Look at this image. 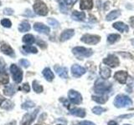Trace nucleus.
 <instances>
[{
  "instance_id": "obj_1",
  "label": "nucleus",
  "mask_w": 134,
  "mask_h": 125,
  "mask_svg": "<svg viewBox=\"0 0 134 125\" xmlns=\"http://www.w3.org/2000/svg\"><path fill=\"white\" fill-rule=\"evenodd\" d=\"M114 104L116 108H125L132 104V99L124 94H118L114 100Z\"/></svg>"
},
{
  "instance_id": "obj_2",
  "label": "nucleus",
  "mask_w": 134,
  "mask_h": 125,
  "mask_svg": "<svg viewBox=\"0 0 134 125\" xmlns=\"http://www.w3.org/2000/svg\"><path fill=\"white\" fill-rule=\"evenodd\" d=\"M72 53L78 59H83L84 58H89L93 54L91 49L84 47H75L72 49Z\"/></svg>"
},
{
  "instance_id": "obj_3",
  "label": "nucleus",
  "mask_w": 134,
  "mask_h": 125,
  "mask_svg": "<svg viewBox=\"0 0 134 125\" xmlns=\"http://www.w3.org/2000/svg\"><path fill=\"white\" fill-rule=\"evenodd\" d=\"M111 84L108 83L106 82H102L100 80H97L95 84L94 87V90L96 93L100 94V95H103L107 92H109V90L111 89Z\"/></svg>"
},
{
  "instance_id": "obj_4",
  "label": "nucleus",
  "mask_w": 134,
  "mask_h": 125,
  "mask_svg": "<svg viewBox=\"0 0 134 125\" xmlns=\"http://www.w3.org/2000/svg\"><path fill=\"white\" fill-rule=\"evenodd\" d=\"M34 10H35V14L40 16H45L48 14V8L46 4L40 1V0H37L34 4Z\"/></svg>"
},
{
  "instance_id": "obj_5",
  "label": "nucleus",
  "mask_w": 134,
  "mask_h": 125,
  "mask_svg": "<svg viewBox=\"0 0 134 125\" xmlns=\"http://www.w3.org/2000/svg\"><path fill=\"white\" fill-rule=\"evenodd\" d=\"M10 72L12 73V76L14 80L17 83H19L21 81H22L23 78V72L18 66L15 64H12L10 67Z\"/></svg>"
},
{
  "instance_id": "obj_6",
  "label": "nucleus",
  "mask_w": 134,
  "mask_h": 125,
  "mask_svg": "<svg viewBox=\"0 0 134 125\" xmlns=\"http://www.w3.org/2000/svg\"><path fill=\"white\" fill-rule=\"evenodd\" d=\"M100 40V37L98 35H92V34H85L81 38V41L86 44L95 45L97 44Z\"/></svg>"
},
{
  "instance_id": "obj_7",
  "label": "nucleus",
  "mask_w": 134,
  "mask_h": 125,
  "mask_svg": "<svg viewBox=\"0 0 134 125\" xmlns=\"http://www.w3.org/2000/svg\"><path fill=\"white\" fill-rule=\"evenodd\" d=\"M68 98L70 99V101L71 103H73L75 104H80L82 102V96L81 94L77 91L75 90H70L68 93Z\"/></svg>"
},
{
  "instance_id": "obj_8",
  "label": "nucleus",
  "mask_w": 134,
  "mask_h": 125,
  "mask_svg": "<svg viewBox=\"0 0 134 125\" xmlns=\"http://www.w3.org/2000/svg\"><path fill=\"white\" fill-rule=\"evenodd\" d=\"M38 112H39V108H37L36 110L30 113V114H26L23 117V119L21 121V124L22 125H30L34 122V120L35 119Z\"/></svg>"
},
{
  "instance_id": "obj_9",
  "label": "nucleus",
  "mask_w": 134,
  "mask_h": 125,
  "mask_svg": "<svg viewBox=\"0 0 134 125\" xmlns=\"http://www.w3.org/2000/svg\"><path fill=\"white\" fill-rule=\"evenodd\" d=\"M103 64L109 67H111V68H115V67H117L119 65L120 63H119V59L115 55L110 54L107 58H106L103 60Z\"/></svg>"
},
{
  "instance_id": "obj_10",
  "label": "nucleus",
  "mask_w": 134,
  "mask_h": 125,
  "mask_svg": "<svg viewBox=\"0 0 134 125\" xmlns=\"http://www.w3.org/2000/svg\"><path fill=\"white\" fill-rule=\"evenodd\" d=\"M71 73L75 78H80L86 73V69L79 64H74L71 67Z\"/></svg>"
},
{
  "instance_id": "obj_11",
  "label": "nucleus",
  "mask_w": 134,
  "mask_h": 125,
  "mask_svg": "<svg viewBox=\"0 0 134 125\" xmlns=\"http://www.w3.org/2000/svg\"><path fill=\"white\" fill-rule=\"evenodd\" d=\"M128 77V73L126 71H117L114 74V78L116 80L118 81L121 84H124L127 82V79Z\"/></svg>"
},
{
  "instance_id": "obj_12",
  "label": "nucleus",
  "mask_w": 134,
  "mask_h": 125,
  "mask_svg": "<svg viewBox=\"0 0 134 125\" xmlns=\"http://www.w3.org/2000/svg\"><path fill=\"white\" fill-rule=\"evenodd\" d=\"M34 29L39 33H44V34H48L49 33V28L40 23H36L34 24Z\"/></svg>"
},
{
  "instance_id": "obj_13",
  "label": "nucleus",
  "mask_w": 134,
  "mask_h": 125,
  "mask_svg": "<svg viewBox=\"0 0 134 125\" xmlns=\"http://www.w3.org/2000/svg\"><path fill=\"white\" fill-rule=\"evenodd\" d=\"M54 70H55L56 73L60 76L61 78H64V79H66L68 78V70H67L66 68L65 67H60V66H54Z\"/></svg>"
},
{
  "instance_id": "obj_14",
  "label": "nucleus",
  "mask_w": 134,
  "mask_h": 125,
  "mask_svg": "<svg viewBox=\"0 0 134 125\" xmlns=\"http://www.w3.org/2000/svg\"><path fill=\"white\" fill-rule=\"evenodd\" d=\"M75 34V31L74 29H66L64 32L61 33L60 35V41L61 42H65L66 40H68L71 39Z\"/></svg>"
},
{
  "instance_id": "obj_15",
  "label": "nucleus",
  "mask_w": 134,
  "mask_h": 125,
  "mask_svg": "<svg viewBox=\"0 0 134 125\" xmlns=\"http://www.w3.org/2000/svg\"><path fill=\"white\" fill-rule=\"evenodd\" d=\"M100 77L104 79H107L111 77V70L108 67L105 65H100Z\"/></svg>"
},
{
  "instance_id": "obj_16",
  "label": "nucleus",
  "mask_w": 134,
  "mask_h": 125,
  "mask_svg": "<svg viewBox=\"0 0 134 125\" xmlns=\"http://www.w3.org/2000/svg\"><path fill=\"white\" fill-rule=\"evenodd\" d=\"M113 28H116V30H118L121 33H126L128 32L129 30V27L127 26V24H125L122 22H116L113 24Z\"/></svg>"
},
{
  "instance_id": "obj_17",
  "label": "nucleus",
  "mask_w": 134,
  "mask_h": 125,
  "mask_svg": "<svg viewBox=\"0 0 134 125\" xmlns=\"http://www.w3.org/2000/svg\"><path fill=\"white\" fill-rule=\"evenodd\" d=\"M70 114H72L75 117H80V118H84L86 116V111L84 108H75L73 109H70Z\"/></svg>"
},
{
  "instance_id": "obj_18",
  "label": "nucleus",
  "mask_w": 134,
  "mask_h": 125,
  "mask_svg": "<svg viewBox=\"0 0 134 125\" xmlns=\"http://www.w3.org/2000/svg\"><path fill=\"white\" fill-rule=\"evenodd\" d=\"M93 7V0H81V9H91Z\"/></svg>"
},
{
  "instance_id": "obj_19",
  "label": "nucleus",
  "mask_w": 134,
  "mask_h": 125,
  "mask_svg": "<svg viewBox=\"0 0 134 125\" xmlns=\"http://www.w3.org/2000/svg\"><path fill=\"white\" fill-rule=\"evenodd\" d=\"M42 73H43L44 75V77L45 78V79L47 81H52L54 78V75L53 73V72L51 70H50V68H45L44 70H43V72H42Z\"/></svg>"
},
{
  "instance_id": "obj_20",
  "label": "nucleus",
  "mask_w": 134,
  "mask_h": 125,
  "mask_svg": "<svg viewBox=\"0 0 134 125\" xmlns=\"http://www.w3.org/2000/svg\"><path fill=\"white\" fill-rule=\"evenodd\" d=\"M0 49H1V51H2L4 54H6V55L12 56L13 54H14V50L12 49V48H11L8 44L3 43V44L1 46V48H0Z\"/></svg>"
},
{
  "instance_id": "obj_21",
  "label": "nucleus",
  "mask_w": 134,
  "mask_h": 125,
  "mask_svg": "<svg viewBox=\"0 0 134 125\" xmlns=\"http://www.w3.org/2000/svg\"><path fill=\"white\" fill-rule=\"evenodd\" d=\"M72 18L75 20H77V21H82L84 20V18H86V14L85 12H77V11H75L73 12L72 14Z\"/></svg>"
},
{
  "instance_id": "obj_22",
  "label": "nucleus",
  "mask_w": 134,
  "mask_h": 125,
  "mask_svg": "<svg viewBox=\"0 0 134 125\" xmlns=\"http://www.w3.org/2000/svg\"><path fill=\"white\" fill-rule=\"evenodd\" d=\"M29 29H30V25L28 22H22L19 26V32L21 33H25V32H28L29 31Z\"/></svg>"
},
{
  "instance_id": "obj_23",
  "label": "nucleus",
  "mask_w": 134,
  "mask_h": 125,
  "mask_svg": "<svg viewBox=\"0 0 134 125\" xmlns=\"http://www.w3.org/2000/svg\"><path fill=\"white\" fill-rule=\"evenodd\" d=\"M120 14H121V12L118 10H113L107 16V20L111 21V20L115 19L116 18H118V17L120 16Z\"/></svg>"
},
{
  "instance_id": "obj_24",
  "label": "nucleus",
  "mask_w": 134,
  "mask_h": 125,
  "mask_svg": "<svg viewBox=\"0 0 134 125\" xmlns=\"http://www.w3.org/2000/svg\"><path fill=\"white\" fill-rule=\"evenodd\" d=\"M15 93V89L13 85H8L3 90V93L7 96H12Z\"/></svg>"
},
{
  "instance_id": "obj_25",
  "label": "nucleus",
  "mask_w": 134,
  "mask_h": 125,
  "mask_svg": "<svg viewBox=\"0 0 134 125\" xmlns=\"http://www.w3.org/2000/svg\"><path fill=\"white\" fill-rule=\"evenodd\" d=\"M35 37H34L32 34H26L23 37V42L27 44H31L35 43Z\"/></svg>"
},
{
  "instance_id": "obj_26",
  "label": "nucleus",
  "mask_w": 134,
  "mask_h": 125,
  "mask_svg": "<svg viewBox=\"0 0 134 125\" xmlns=\"http://www.w3.org/2000/svg\"><path fill=\"white\" fill-rule=\"evenodd\" d=\"M121 39V36L119 34H110L107 37V41L109 43H114L116 42H117Z\"/></svg>"
},
{
  "instance_id": "obj_27",
  "label": "nucleus",
  "mask_w": 134,
  "mask_h": 125,
  "mask_svg": "<svg viewBox=\"0 0 134 125\" xmlns=\"http://www.w3.org/2000/svg\"><path fill=\"white\" fill-rule=\"evenodd\" d=\"M8 80V75L6 73L0 72V84H7Z\"/></svg>"
},
{
  "instance_id": "obj_28",
  "label": "nucleus",
  "mask_w": 134,
  "mask_h": 125,
  "mask_svg": "<svg viewBox=\"0 0 134 125\" xmlns=\"http://www.w3.org/2000/svg\"><path fill=\"white\" fill-rule=\"evenodd\" d=\"M92 99L98 103H105L107 100V97H104V96H92Z\"/></svg>"
},
{
  "instance_id": "obj_29",
  "label": "nucleus",
  "mask_w": 134,
  "mask_h": 125,
  "mask_svg": "<svg viewBox=\"0 0 134 125\" xmlns=\"http://www.w3.org/2000/svg\"><path fill=\"white\" fill-rule=\"evenodd\" d=\"M33 89L35 92H36V93H40L43 91V87H42L36 80H35V81H33Z\"/></svg>"
},
{
  "instance_id": "obj_30",
  "label": "nucleus",
  "mask_w": 134,
  "mask_h": 125,
  "mask_svg": "<svg viewBox=\"0 0 134 125\" xmlns=\"http://www.w3.org/2000/svg\"><path fill=\"white\" fill-rule=\"evenodd\" d=\"M23 49L24 50L25 52L27 53H38V50L35 47H33V46H24Z\"/></svg>"
},
{
  "instance_id": "obj_31",
  "label": "nucleus",
  "mask_w": 134,
  "mask_h": 125,
  "mask_svg": "<svg viewBox=\"0 0 134 125\" xmlns=\"http://www.w3.org/2000/svg\"><path fill=\"white\" fill-rule=\"evenodd\" d=\"M106 111H107L106 108H102V107H99V106L95 107V108H92V112H93L95 114H98V115H99V114H102V113L106 112Z\"/></svg>"
},
{
  "instance_id": "obj_32",
  "label": "nucleus",
  "mask_w": 134,
  "mask_h": 125,
  "mask_svg": "<svg viewBox=\"0 0 134 125\" xmlns=\"http://www.w3.org/2000/svg\"><path fill=\"white\" fill-rule=\"evenodd\" d=\"M34 106H35V103L32 101H27L22 104V108L27 110V109H29V108H33Z\"/></svg>"
},
{
  "instance_id": "obj_33",
  "label": "nucleus",
  "mask_w": 134,
  "mask_h": 125,
  "mask_svg": "<svg viewBox=\"0 0 134 125\" xmlns=\"http://www.w3.org/2000/svg\"><path fill=\"white\" fill-rule=\"evenodd\" d=\"M1 24L3 25L4 28H10L11 25H12V23H11V21L9 19L4 18V19H3L1 21Z\"/></svg>"
},
{
  "instance_id": "obj_34",
  "label": "nucleus",
  "mask_w": 134,
  "mask_h": 125,
  "mask_svg": "<svg viewBox=\"0 0 134 125\" xmlns=\"http://www.w3.org/2000/svg\"><path fill=\"white\" fill-rule=\"evenodd\" d=\"M2 107H3V108H4V109L9 110L13 107H14V104H13V103H11L10 101H6L5 103H4Z\"/></svg>"
},
{
  "instance_id": "obj_35",
  "label": "nucleus",
  "mask_w": 134,
  "mask_h": 125,
  "mask_svg": "<svg viewBox=\"0 0 134 125\" xmlns=\"http://www.w3.org/2000/svg\"><path fill=\"white\" fill-rule=\"evenodd\" d=\"M48 23H49V25H51V26H53V27H58V25H59L58 21L55 20L54 18H49Z\"/></svg>"
},
{
  "instance_id": "obj_36",
  "label": "nucleus",
  "mask_w": 134,
  "mask_h": 125,
  "mask_svg": "<svg viewBox=\"0 0 134 125\" xmlns=\"http://www.w3.org/2000/svg\"><path fill=\"white\" fill-rule=\"evenodd\" d=\"M19 64H20V65L21 66H23V67H24V68H28V67L29 66V62L27 60V59H21V60H19Z\"/></svg>"
},
{
  "instance_id": "obj_37",
  "label": "nucleus",
  "mask_w": 134,
  "mask_h": 125,
  "mask_svg": "<svg viewBox=\"0 0 134 125\" xmlns=\"http://www.w3.org/2000/svg\"><path fill=\"white\" fill-rule=\"evenodd\" d=\"M65 3L66 5H68V6H73L74 4L76 3L77 0H64Z\"/></svg>"
},
{
  "instance_id": "obj_38",
  "label": "nucleus",
  "mask_w": 134,
  "mask_h": 125,
  "mask_svg": "<svg viewBox=\"0 0 134 125\" xmlns=\"http://www.w3.org/2000/svg\"><path fill=\"white\" fill-rule=\"evenodd\" d=\"M4 12V14H8V15H12L14 14V10L11 9V8H5V9L3 10Z\"/></svg>"
},
{
  "instance_id": "obj_39",
  "label": "nucleus",
  "mask_w": 134,
  "mask_h": 125,
  "mask_svg": "<svg viewBox=\"0 0 134 125\" xmlns=\"http://www.w3.org/2000/svg\"><path fill=\"white\" fill-rule=\"evenodd\" d=\"M79 125H96L94 123L90 122V121H82V122H80Z\"/></svg>"
},
{
  "instance_id": "obj_40",
  "label": "nucleus",
  "mask_w": 134,
  "mask_h": 125,
  "mask_svg": "<svg viewBox=\"0 0 134 125\" xmlns=\"http://www.w3.org/2000/svg\"><path fill=\"white\" fill-rule=\"evenodd\" d=\"M21 89L24 90V92H29V89H30V88H29L28 83H24V84L23 85V87L21 88Z\"/></svg>"
},
{
  "instance_id": "obj_41",
  "label": "nucleus",
  "mask_w": 134,
  "mask_h": 125,
  "mask_svg": "<svg viewBox=\"0 0 134 125\" xmlns=\"http://www.w3.org/2000/svg\"><path fill=\"white\" fill-rule=\"evenodd\" d=\"M130 23H131V25L134 28V17H132V18H130Z\"/></svg>"
},
{
  "instance_id": "obj_42",
  "label": "nucleus",
  "mask_w": 134,
  "mask_h": 125,
  "mask_svg": "<svg viewBox=\"0 0 134 125\" xmlns=\"http://www.w3.org/2000/svg\"><path fill=\"white\" fill-rule=\"evenodd\" d=\"M3 66H4L3 62L2 61V59H0V69H2L3 68Z\"/></svg>"
},
{
  "instance_id": "obj_43",
  "label": "nucleus",
  "mask_w": 134,
  "mask_h": 125,
  "mask_svg": "<svg viewBox=\"0 0 134 125\" xmlns=\"http://www.w3.org/2000/svg\"><path fill=\"white\" fill-rule=\"evenodd\" d=\"M108 125H116V123L115 121H110V122L108 123Z\"/></svg>"
},
{
  "instance_id": "obj_44",
  "label": "nucleus",
  "mask_w": 134,
  "mask_h": 125,
  "mask_svg": "<svg viewBox=\"0 0 134 125\" xmlns=\"http://www.w3.org/2000/svg\"><path fill=\"white\" fill-rule=\"evenodd\" d=\"M4 101V98H3V97H2L1 95H0V105L2 104V103Z\"/></svg>"
},
{
  "instance_id": "obj_45",
  "label": "nucleus",
  "mask_w": 134,
  "mask_h": 125,
  "mask_svg": "<svg viewBox=\"0 0 134 125\" xmlns=\"http://www.w3.org/2000/svg\"><path fill=\"white\" fill-rule=\"evenodd\" d=\"M132 43H133V44H134V40H133V41H132Z\"/></svg>"
},
{
  "instance_id": "obj_46",
  "label": "nucleus",
  "mask_w": 134,
  "mask_h": 125,
  "mask_svg": "<svg viewBox=\"0 0 134 125\" xmlns=\"http://www.w3.org/2000/svg\"><path fill=\"white\" fill-rule=\"evenodd\" d=\"M124 125H129V124H124Z\"/></svg>"
},
{
  "instance_id": "obj_47",
  "label": "nucleus",
  "mask_w": 134,
  "mask_h": 125,
  "mask_svg": "<svg viewBox=\"0 0 134 125\" xmlns=\"http://www.w3.org/2000/svg\"><path fill=\"white\" fill-rule=\"evenodd\" d=\"M0 5H1V2H0Z\"/></svg>"
},
{
  "instance_id": "obj_48",
  "label": "nucleus",
  "mask_w": 134,
  "mask_h": 125,
  "mask_svg": "<svg viewBox=\"0 0 134 125\" xmlns=\"http://www.w3.org/2000/svg\"><path fill=\"white\" fill-rule=\"evenodd\" d=\"M37 125H39V124H37Z\"/></svg>"
}]
</instances>
